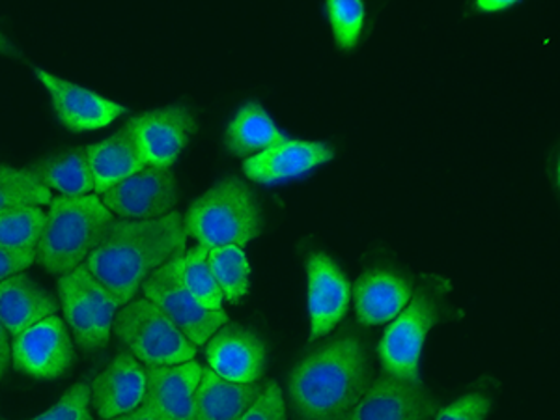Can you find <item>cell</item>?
Wrapping results in <instances>:
<instances>
[{"instance_id": "obj_32", "label": "cell", "mask_w": 560, "mask_h": 420, "mask_svg": "<svg viewBox=\"0 0 560 420\" xmlns=\"http://www.w3.org/2000/svg\"><path fill=\"white\" fill-rule=\"evenodd\" d=\"M240 420H287V409L282 400V390L277 383H269L266 390H261L258 400L242 415Z\"/></svg>"}, {"instance_id": "obj_29", "label": "cell", "mask_w": 560, "mask_h": 420, "mask_svg": "<svg viewBox=\"0 0 560 420\" xmlns=\"http://www.w3.org/2000/svg\"><path fill=\"white\" fill-rule=\"evenodd\" d=\"M210 266L224 298L230 303H240L243 295H247L248 275H250V266L243 248H211Z\"/></svg>"}, {"instance_id": "obj_9", "label": "cell", "mask_w": 560, "mask_h": 420, "mask_svg": "<svg viewBox=\"0 0 560 420\" xmlns=\"http://www.w3.org/2000/svg\"><path fill=\"white\" fill-rule=\"evenodd\" d=\"M73 357L70 332L58 316H49L13 338V366L34 380L65 376Z\"/></svg>"}, {"instance_id": "obj_11", "label": "cell", "mask_w": 560, "mask_h": 420, "mask_svg": "<svg viewBox=\"0 0 560 420\" xmlns=\"http://www.w3.org/2000/svg\"><path fill=\"white\" fill-rule=\"evenodd\" d=\"M36 77L49 92L58 120L70 131L84 133L107 128L126 113V107H121L120 103L110 102L107 97L52 75L49 71L36 70Z\"/></svg>"}, {"instance_id": "obj_25", "label": "cell", "mask_w": 560, "mask_h": 420, "mask_svg": "<svg viewBox=\"0 0 560 420\" xmlns=\"http://www.w3.org/2000/svg\"><path fill=\"white\" fill-rule=\"evenodd\" d=\"M184 282L192 298L208 311H221L224 295L217 284L210 266V248L205 245L189 248L184 255Z\"/></svg>"}, {"instance_id": "obj_31", "label": "cell", "mask_w": 560, "mask_h": 420, "mask_svg": "<svg viewBox=\"0 0 560 420\" xmlns=\"http://www.w3.org/2000/svg\"><path fill=\"white\" fill-rule=\"evenodd\" d=\"M31 420H92L89 385L75 383L51 409Z\"/></svg>"}, {"instance_id": "obj_3", "label": "cell", "mask_w": 560, "mask_h": 420, "mask_svg": "<svg viewBox=\"0 0 560 420\" xmlns=\"http://www.w3.org/2000/svg\"><path fill=\"white\" fill-rule=\"evenodd\" d=\"M113 223L115 215L97 195L52 198L36 247V261L49 273H71L83 266Z\"/></svg>"}, {"instance_id": "obj_1", "label": "cell", "mask_w": 560, "mask_h": 420, "mask_svg": "<svg viewBox=\"0 0 560 420\" xmlns=\"http://www.w3.org/2000/svg\"><path fill=\"white\" fill-rule=\"evenodd\" d=\"M184 219L178 211L152 221H115L86 258L94 279L118 305H128L150 275L185 248Z\"/></svg>"}, {"instance_id": "obj_8", "label": "cell", "mask_w": 560, "mask_h": 420, "mask_svg": "<svg viewBox=\"0 0 560 420\" xmlns=\"http://www.w3.org/2000/svg\"><path fill=\"white\" fill-rule=\"evenodd\" d=\"M100 198L113 215L126 221H152L173 211L178 202V187L171 168L144 166Z\"/></svg>"}, {"instance_id": "obj_15", "label": "cell", "mask_w": 560, "mask_h": 420, "mask_svg": "<svg viewBox=\"0 0 560 420\" xmlns=\"http://www.w3.org/2000/svg\"><path fill=\"white\" fill-rule=\"evenodd\" d=\"M147 369L131 353H120L90 387V400L103 420L131 413L142 406Z\"/></svg>"}, {"instance_id": "obj_19", "label": "cell", "mask_w": 560, "mask_h": 420, "mask_svg": "<svg viewBox=\"0 0 560 420\" xmlns=\"http://www.w3.org/2000/svg\"><path fill=\"white\" fill-rule=\"evenodd\" d=\"M57 311V300L28 275H15L0 282V324L13 337L55 316Z\"/></svg>"}, {"instance_id": "obj_22", "label": "cell", "mask_w": 560, "mask_h": 420, "mask_svg": "<svg viewBox=\"0 0 560 420\" xmlns=\"http://www.w3.org/2000/svg\"><path fill=\"white\" fill-rule=\"evenodd\" d=\"M28 171L49 191L60 192V197H86L94 191L86 147L55 153L34 163Z\"/></svg>"}, {"instance_id": "obj_23", "label": "cell", "mask_w": 560, "mask_h": 420, "mask_svg": "<svg viewBox=\"0 0 560 420\" xmlns=\"http://www.w3.org/2000/svg\"><path fill=\"white\" fill-rule=\"evenodd\" d=\"M284 140L287 137L275 126L273 118L258 103H247L226 129V147L240 158L256 155Z\"/></svg>"}, {"instance_id": "obj_14", "label": "cell", "mask_w": 560, "mask_h": 420, "mask_svg": "<svg viewBox=\"0 0 560 420\" xmlns=\"http://www.w3.org/2000/svg\"><path fill=\"white\" fill-rule=\"evenodd\" d=\"M311 342L329 335L350 306V282L327 255H313L306 261Z\"/></svg>"}, {"instance_id": "obj_12", "label": "cell", "mask_w": 560, "mask_h": 420, "mask_svg": "<svg viewBox=\"0 0 560 420\" xmlns=\"http://www.w3.org/2000/svg\"><path fill=\"white\" fill-rule=\"evenodd\" d=\"M435 401L420 382L383 374L370 385L348 420H430Z\"/></svg>"}, {"instance_id": "obj_34", "label": "cell", "mask_w": 560, "mask_h": 420, "mask_svg": "<svg viewBox=\"0 0 560 420\" xmlns=\"http://www.w3.org/2000/svg\"><path fill=\"white\" fill-rule=\"evenodd\" d=\"M36 261V253H21L0 245V282L23 273Z\"/></svg>"}, {"instance_id": "obj_2", "label": "cell", "mask_w": 560, "mask_h": 420, "mask_svg": "<svg viewBox=\"0 0 560 420\" xmlns=\"http://www.w3.org/2000/svg\"><path fill=\"white\" fill-rule=\"evenodd\" d=\"M369 387L364 346L355 337H342L295 366L290 400L301 420H348Z\"/></svg>"}, {"instance_id": "obj_27", "label": "cell", "mask_w": 560, "mask_h": 420, "mask_svg": "<svg viewBox=\"0 0 560 420\" xmlns=\"http://www.w3.org/2000/svg\"><path fill=\"white\" fill-rule=\"evenodd\" d=\"M75 277L79 287L83 290L86 303H89L90 314H92V324H94V337H96L97 350H103L110 340L113 324H115L116 311H118V301L110 295L107 288L102 287L94 275L90 273L86 266H79L75 271H71Z\"/></svg>"}, {"instance_id": "obj_30", "label": "cell", "mask_w": 560, "mask_h": 420, "mask_svg": "<svg viewBox=\"0 0 560 420\" xmlns=\"http://www.w3.org/2000/svg\"><path fill=\"white\" fill-rule=\"evenodd\" d=\"M327 15L340 49H353L361 38L364 25L363 2L357 0H329Z\"/></svg>"}, {"instance_id": "obj_18", "label": "cell", "mask_w": 560, "mask_h": 420, "mask_svg": "<svg viewBox=\"0 0 560 420\" xmlns=\"http://www.w3.org/2000/svg\"><path fill=\"white\" fill-rule=\"evenodd\" d=\"M353 298L361 324L382 325L395 319L408 306L411 287L400 275L372 269L357 280Z\"/></svg>"}, {"instance_id": "obj_21", "label": "cell", "mask_w": 560, "mask_h": 420, "mask_svg": "<svg viewBox=\"0 0 560 420\" xmlns=\"http://www.w3.org/2000/svg\"><path fill=\"white\" fill-rule=\"evenodd\" d=\"M260 395L258 383L229 382L217 376L213 370H202L195 393L197 420H240Z\"/></svg>"}, {"instance_id": "obj_4", "label": "cell", "mask_w": 560, "mask_h": 420, "mask_svg": "<svg viewBox=\"0 0 560 420\" xmlns=\"http://www.w3.org/2000/svg\"><path fill=\"white\" fill-rule=\"evenodd\" d=\"M185 236L205 247H240L261 234L260 208L247 185L229 178L192 202L184 219Z\"/></svg>"}, {"instance_id": "obj_5", "label": "cell", "mask_w": 560, "mask_h": 420, "mask_svg": "<svg viewBox=\"0 0 560 420\" xmlns=\"http://www.w3.org/2000/svg\"><path fill=\"white\" fill-rule=\"evenodd\" d=\"M113 332L147 366H176L197 355V346L147 298L129 301L116 314Z\"/></svg>"}, {"instance_id": "obj_38", "label": "cell", "mask_w": 560, "mask_h": 420, "mask_svg": "<svg viewBox=\"0 0 560 420\" xmlns=\"http://www.w3.org/2000/svg\"><path fill=\"white\" fill-rule=\"evenodd\" d=\"M0 55H4V57H18L20 55L18 49H15V45L2 33H0Z\"/></svg>"}, {"instance_id": "obj_20", "label": "cell", "mask_w": 560, "mask_h": 420, "mask_svg": "<svg viewBox=\"0 0 560 420\" xmlns=\"http://www.w3.org/2000/svg\"><path fill=\"white\" fill-rule=\"evenodd\" d=\"M90 171L94 178V191L97 195L108 191L110 187L142 171L147 163L140 155L139 147L128 126L108 139L86 147Z\"/></svg>"}, {"instance_id": "obj_28", "label": "cell", "mask_w": 560, "mask_h": 420, "mask_svg": "<svg viewBox=\"0 0 560 420\" xmlns=\"http://www.w3.org/2000/svg\"><path fill=\"white\" fill-rule=\"evenodd\" d=\"M58 295H60L66 322L70 325L77 345L81 346L83 350L96 351L92 314H90L89 303H86L83 290L79 287L73 273L62 275L58 279Z\"/></svg>"}, {"instance_id": "obj_16", "label": "cell", "mask_w": 560, "mask_h": 420, "mask_svg": "<svg viewBox=\"0 0 560 420\" xmlns=\"http://www.w3.org/2000/svg\"><path fill=\"white\" fill-rule=\"evenodd\" d=\"M206 359L217 376L234 383H256L266 369V346L255 332L229 325L206 346Z\"/></svg>"}, {"instance_id": "obj_17", "label": "cell", "mask_w": 560, "mask_h": 420, "mask_svg": "<svg viewBox=\"0 0 560 420\" xmlns=\"http://www.w3.org/2000/svg\"><path fill=\"white\" fill-rule=\"evenodd\" d=\"M332 148L324 142L284 140L245 161V174L258 184H279L311 173L332 160Z\"/></svg>"}, {"instance_id": "obj_24", "label": "cell", "mask_w": 560, "mask_h": 420, "mask_svg": "<svg viewBox=\"0 0 560 420\" xmlns=\"http://www.w3.org/2000/svg\"><path fill=\"white\" fill-rule=\"evenodd\" d=\"M44 226L42 208L26 206L0 211V245L21 253H36Z\"/></svg>"}, {"instance_id": "obj_26", "label": "cell", "mask_w": 560, "mask_h": 420, "mask_svg": "<svg viewBox=\"0 0 560 420\" xmlns=\"http://www.w3.org/2000/svg\"><path fill=\"white\" fill-rule=\"evenodd\" d=\"M52 195L34 178L28 168L0 165V211L13 208H42L51 205Z\"/></svg>"}, {"instance_id": "obj_37", "label": "cell", "mask_w": 560, "mask_h": 420, "mask_svg": "<svg viewBox=\"0 0 560 420\" xmlns=\"http://www.w3.org/2000/svg\"><path fill=\"white\" fill-rule=\"evenodd\" d=\"M110 420H160L155 415L150 411V409L144 408V406H140V408L135 409L131 413L121 415V417H116V419Z\"/></svg>"}, {"instance_id": "obj_10", "label": "cell", "mask_w": 560, "mask_h": 420, "mask_svg": "<svg viewBox=\"0 0 560 420\" xmlns=\"http://www.w3.org/2000/svg\"><path fill=\"white\" fill-rule=\"evenodd\" d=\"M128 128L147 166L171 168L197 131V124L187 108L166 107L135 116Z\"/></svg>"}, {"instance_id": "obj_33", "label": "cell", "mask_w": 560, "mask_h": 420, "mask_svg": "<svg viewBox=\"0 0 560 420\" xmlns=\"http://www.w3.org/2000/svg\"><path fill=\"white\" fill-rule=\"evenodd\" d=\"M490 408V398L472 393V395L462 396L448 408L441 409L435 420H486Z\"/></svg>"}, {"instance_id": "obj_35", "label": "cell", "mask_w": 560, "mask_h": 420, "mask_svg": "<svg viewBox=\"0 0 560 420\" xmlns=\"http://www.w3.org/2000/svg\"><path fill=\"white\" fill-rule=\"evenodd\" d=\"M10 332L0 324V380L7 374L8 366L12 363V345H10Z\"/></svg>"}, {"instance_id": "obj_36", "label": "cell", "mask_w": 560, "mask_h": 420, "mask_svg": "<svg viewBox=\"0 0 560 420\" xmlns=\"http://www.w3.org/2000/svg\"><path fill=\"white\" fill-rule=\"evenodd\" d=\"M514 2L512 0H478L477 7L482 10V12H501V10H506V8L512 7Z\"/></svg>"}, {"instance_id": "obj_6", "label": "cell", "mask_w": 560, "mask_h": 420, "mask_svg": "<svg viewBox=\"0 0 560 420\" xmlns=\"http://www.w3.org/2000/svg\"><path fill=\"white\" fill-rule=\"evenodd\" d=\"M182 266L184 253H178L144 280L142 290L147 300L160 306L192 345L202 346L229 322V316L224 311H208L192 298L185 287Z\"/></svg>"}, {"instance_id": "obj_13", "label": "cell", "mask_w": 560, "mask_h": 420, "mask_svg": "<svg viewBox=\"0 0 560 420\" xmlns=\"http://www.w3.org/2000/svg\"><path fill=\"white\" fill-rule=\"evenodd\" d=\"M202 370L197 361L176 366H148L142 406L160 420H197L195 393Z\"/></svg>"}, {"instance_id": "obj_7", "label": "cell", "mask_w": 560, "mask_h": 420, "mask_svg": "<svg viewBox=\"0 0 560 420\" xmlns=\"http://www.w3.org/2000/svg\"><path fill=\"white\" fill-rule=\"evenodd\" d=\"M440 322L438 293L432 288H420L413 301L396 316L383 335L377 353L388 376L406 382H420L419 364L428 331Z\"/></svg>"}]
</instances>
